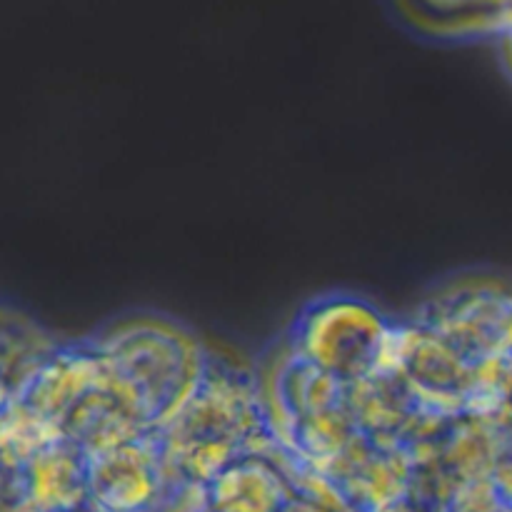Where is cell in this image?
<instances>
[{
  "label": "cell",
  "mask_w": 512,
  "mask_h": 512,
  "mask_svg": "<svg viewBox=\"0 0 512 512\" xmlns=\"http://www.w3.org/2000/svg\"><path fill=\"white\" fill-rule=\"evenodd\" d=\"M405 23L430 38L463 40L512 28V0H393Z\"/></svg>",
  "instance_id": "obj_2"
},
{
  "label": "cell",
  "mask_w": 512,
  "mask_h": 512,
  "mask_svg": "<svg viewBox=\"0 0 512 512\" xmlns=\"http://www.w3.org/2000/svg\"><path fill=\"white\" fill-rule=\"evenodd\" d=\"M210 498L218 512H285L288 503L280 475L253 455L228 465L215 478Z\"/></svg>",
  "instance_id": "obj_3"
},
{
  "label": "cell",
  "mask_w": 512,
  "mask_h": 512,
  "mask_svg": "<svg viewBox=\"0 0 512 512\" xmlns=\"http://www.w3.org/2000/svg\"><path fill=\"white\" fill-rule=\"evenodd\" d=\"M390 325L358 298H320L295 320L293 355L353 383L373 370Z\"/></svg>",
  "instance_id": "obj_1"
},
{
  "label": "cell",
  "mask_w": 512,
  "mask_h": 512,
  "mask_svg": "<svg viewBox=\"0 0 512 512\" xmlns=\"http://www.w3.org/2000/svg\"><path fill=\"white\" fill-rule=\"evenodd\" d=\"M453 512H512V508L498 498L493 485L478 483L455 495Z\"/></svg>",
  "instance_id": "obj_4"
},
{
  "label": "cell",
  "mask_w": 512,
  "mask_h": 512,
  "mask_svg": "<svg viewBox=\"0 0 512 512\" xmlns=\"http://www.w3.org/2000/svg\"><path fill=\"white\" fill-rule=\"evenodd\" d=\"M380 512H415V510H413V508H408V505L400 503V500H398V503L390 505V508H385V510H380Z\"/></svg>",
  "instance_id": "obj_5"
}]
</instances>
